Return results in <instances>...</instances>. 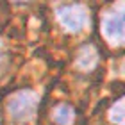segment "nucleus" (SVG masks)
<instances>
[{
    "mask_svg": "<svg viewBox=\"0 0 125 125\" xmlns=\"http://www.w3.org/2000/svg\"><path fill=\"white\" fill-rule=\"evenodd\" d=\"M36 109H38V96L34 91H29V89L16 91L7 102V113L11 120L16 123L32 120L36 115Z\"/></svg>",
    "mask_w": 125,
    "mask_h": 125,
    "instance_id": "1",
    "label": "nucleus"
},
{
    "mask_svg": "<svg viewBox=\"0 0 125 125\" xmlns=\"http://www.w3.org/2000/svg\"><path fill=\"white\" fill-rule=\"evenodd\" d=\"M57 20L68 32H81L88 25V11L81 4H66L59 5L57 11Z\"/></svg>",
    "mask_w": 125,
    "mask_h": 125,
    "instance_id": "2",
    "label": "nucleus"
},
{
    "mask_svg": "<svg viewBox=\"0 0 125 125\" xmlns=\"http://www.w3.org/2000/svg\"><path fill=\"white\" fill-rule=\"evenodd\" d=\"M102 32L107 41H111L113 45H122L125 31H123V11L122 4L118 5L116 11H111L104 16L102 20Z\"/></svg>",
    "mask_w": 125,
    "mask_h": 125,
    "instance_id": "3",
    "label": "nucleus"
},
{
    "mask_svg": "<svg viewBox=\"0 0 125 125\" xmlns=\"http://www.w3.org/2000/svg\"><path fill=\"white\" fill-rule=\"evenodd\" d=\"M52 118H54V122L59 123V125H70V123L73 122V118H75V113H73L72 105H68V104H59V105L54 109Z\"/></svg>",
    "mask_w": 125,
    "mask_h": 125,
    "instance_id": "4",
    "label": "nucleus"
},
{
    "mask_svg": "<svg viewBox=\"0 0 125 125\" xmlns=\"http://www.w3.org/2000/svg\"><path fill=\"white\" fill-rule=\"evenodd\" d=\"M98 61V54L93 47H84L79 54V66L84 68V70H91Z\"/></svg>",
    "mask_w": 125,
    "mask_h": 125,
    "instance_id": "5",
    "label": "nucleus"
},
{
    "mask_svg": "<svg viewBox=\"0 0 125 125\" xmlns=\"http://www.w3.org/2000/svg\"><path fill=\"white\" fill-rule=\"evenodd\" d=\"M111 122H115L116 125H123V100H118L109 111Z\"/></svg>",
    "mask_w": 125,
    "mask_h": 125,
    "instance_id": "6",
    "label": "nucleus"
},
{
    "mask_svg": "<svg viewBox=\"0 0 125 125\" xmlns=\"http://www.w3.org/2000/svg\"><path fill=\"white\" fill-rule=\"evenodd\" d=\"M0 57H2V43H0Z\"/></svg>",
    "mask_w": 125,
    "mask_h": 125,
    "instance_id": "7",
    "label": "nucleus"
}]
</instances>
